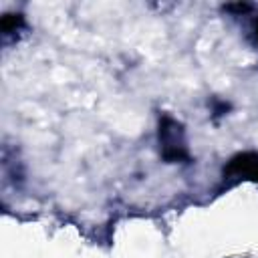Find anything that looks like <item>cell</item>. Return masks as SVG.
I'll use <instances>...</instances> for the list:
<instances>
[{
	"instance_id": "6da1fadb",
	"label": "cell",
	"mask_w": 258,
	"mask_h": 258,
	"mask_svg": "<svg viewBox=\"0 0 258 258\" xmlns=\"http://www.w3.org/2000/svg\"><path fill=\"white\" fill-rule=\"evenodd\" d=\"M228 171H236V173H244L252 179H258V155L254 153H244L238 155L236 159H232Z\"/></svg>"
},
{
	"instance_id": "7a4b0ae2",
	"label": "cell",
	"mask_w": 258,
	"mask_h": 258,
	"mask_svg": "<svg viewBox=\"0 0 258 258\" xmlns=\"http://www.w3.org/2000/svg\"><path fill=\"white\" fill-rule=\"evenodd\" d=\"M256 34H258V28H256Z\"/></svg>"
}]
</instances>
